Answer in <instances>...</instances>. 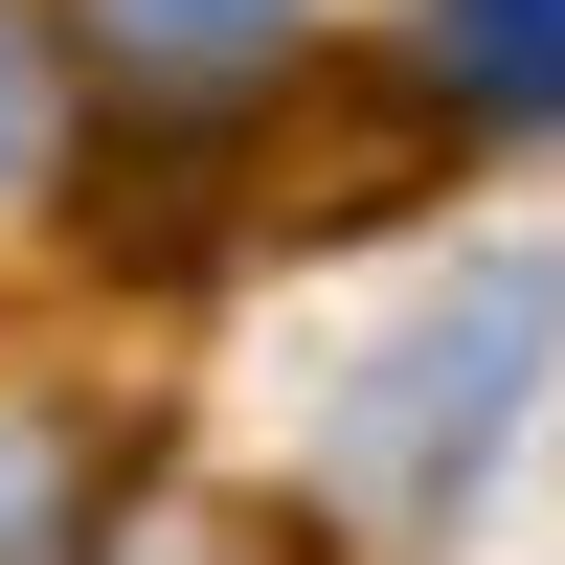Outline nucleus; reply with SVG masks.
Returning a JSON list of instances; mask_svg holds the SVG:
<instances>
[{
    "mask_svg": "<svg viewBox=\"0 0 565 565\" xmlns=\"http://www.w3.org/2000/svg\"><path fill=\"white\" fill-rule=\"evenodd\" d=\"M90 498H114V476H90L68 407H0V565H68V543H90Z\"/></svg>",
    "mask_w": 565,
    "mask_h": 565,
    "instance_id": "2",
    "label": "nucleus"
},
{
    "mask_svg": "<svg viewBox=\"0 0 565 565\" xmlns=\"http://www.w3.org/2000/svg\"><path fill=\"white\" fill-rule=\"evenodd\" d=\"M45 114H68V90H45V23L0 0V181H45Z\"/></svg>",
    "mask_w": 565,
    "mask_h": 565,
    "instance_id": "5",
    "label": "nucleus"
},
{
    "mask_svg": "<svg viewBox=\"0 0 565 565\" xmlns=\"http://www.w3.org/2000/svg\"><path fill=\"white\" fill-rule=\"evenodd\" d=\"M136 45H159V68H204V90H249L271 68V0H114Z\"/></svg>",
    "mask_w": 565,
    "mask_h": 565,
    "instance_id": "4",
    "label": "nucleus"
},
{
    "mask_svg": "<svg viewBox=\"0 0 565 565\" xmlns=\"http://www.w3.org/2000/svg\"><path fill=\"white\" fill-rule=\"evenodd\" d=\"M430 68H452V114H543L565 90V0H452Z\"/></svg>",
    "mask_w": 565,
    "mask_h": 565,
    "instance_id": "3",
    "label": "nucleus"
},
{
    "mask_svg": "<svg viewBox=\"0 0 565 565\" xmlns=\"http://www.w3.org/2000/svg\"><path fill=\"white\" fill-rule=\"evenodd\" d=\"M543 340H565V271H543V249H476L407 340H362V385H340V498H362V521H452V498L498 476V430H521Z\"/></svg>",
    "mask_w": 565,
    "mask_h": 565,
    "instance_id": "1",
    "label": "nucleus"
}]
</instances>
